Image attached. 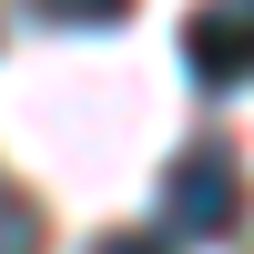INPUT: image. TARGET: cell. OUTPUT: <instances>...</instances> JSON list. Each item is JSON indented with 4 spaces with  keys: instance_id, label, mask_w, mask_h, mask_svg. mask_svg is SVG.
Returning <instances> with one entry per match:
<instances>
[{
    "instance_id": "6da1fadb",
    "label": "cell",
    "mask_w": 254,
    "mask_h": 254,
    "mask_svg": "<svg viewBox=\"0 0 254 254\" xmlns=\"http://www.w3.org/2000/svg\"><path fill=\"white\" fill-rule=\"evenodd\" d=\"M163 224H173L183 244H234L244 234V163H234V142L173 153V173H163Z\"/></svg>"
},
{
    "instance_id": "7a4b0ae2",
    "label": "cell",
    "mask_w": 254,
    "mask_h": 254,
    "mask_svg": "<svg viewBox=\"0 0 254 254\" xmlns=\"http://www.w3.org/2000/svg\"><path fill=\"white\" fill-rule=\"evenodd\" d=\"M183 71L203 92H244L254 81V0H203L183 20Z\"/></svg>"
},
{
    "instance_id": "3957f363",
    "label": "cell",
    "mask_w": 254,
    "mask_h": 254,
    "mask_svg": "<svg viewBox=\"0 0 254 254\" xmlns=\"http://www.w3.org/2000/svg\"><path fill=\"white\" fill-rule=\"evenodd\" d=\"M41 244H51V224H41V203L20 193L10 173H0V254H41Z\"/></svg>"
},
{
    "instance_id": "277c9868",
    "label": "cell",
    "mask_w": 254,
    "mask_h": 254,
    "mask_svg": "<svg viewBox=\"0 0 254 254\" xmlns=\"http://www.w3.org/2000/svg\"><path fill=\"white\" fill-rule=\"evenodd\" d=\"M20 10L51 31H112V20H132V0H20Z\"/></svg>"
},
{
    "instance_id": "5b68a950",
    "label": "cell",
    "mask_w": 254,
    "mask_h": 254,
    "mask_svg": "<svg viewBox=\"0 0 254 254\" xmlns=\"http://www.w3.org/2000/svg\"><path fill=\"white\" fill-rule=\"evenodd\" d=\"M92 254H173V244H163V234H102Z\"/></svg>"
}]
</instances>
